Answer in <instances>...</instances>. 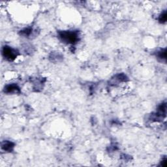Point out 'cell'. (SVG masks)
<instances>
[{"instance_id": "6", "label": "cell", "mask_w": 167, "mask_h": 167, "mask_svg": "<svg viewBox=\"0 0 167 167\" xmlns=\"http://www.w3.org/2000/svg\"><path fill=\"white\" fill-rule=\"evenodd\" d=\"M15 144L10 141H5L1 144V148L6 152H11Z\"/></svg>"}, {"instance_id": "8", "label": "cell", "mask_w": 167, "mask_h": 167, "mask_svg": "<svg viewBox=\"0 0 167 167\" xmlns=\"http://www.w3.org/2000/svg\"><path fill=\"white\" fill-rule=\"evenodd\" d=\"M61 58H62V56L58 53H53L50 56V59L52 61H59Z\"/></svg>"}, {"instance_id": "7", "label": "cell", "mask_w": 167, "mask_h": 167, "mask_svg": "<svg viewBox=\"0 0 167 167\" xmlns=\"http://www.w3.org/2000/svg\"><path fill=\"white\" fill-rule=\"evenodd\" d=\"M157 56L159 59H160L161 61H166V49H164L158 51L157 53Z\"/></svg>"}, {"instance_id": "3", "label": "cell", "mask_w": 167, "mask_h": 167, "mask_svg": "<svg viewBox=\"0 0 167 167\" xmlns=\"http://www.w3.org/2000/svg\"><path fill=\"white\" fill-rule=\"evenodd\" d=\"M2 53L4 58L9 61H13L18 56L17 50L7 46H5L3 48Z\"/></svg>"}, {"instance_id": "5", "label": "cell", "mask_w": 167, "mask_h": 167, "mask_svg": "<svg viewBox=\"0 0 167 167\" xmlns=\"http://www.w3.org/2000/svg\"><path fill=\"white\" fill-rule=\"evenodd\" d=\"M127 80V77L124 74H118L112 78L111 79V84L115 85L116 84H119L120 82H125Z\"/></svg>"}, {"instance_id": "4", "label": "cell", "mask_w": 167, "mask_h": 167, "mask_svg": "<svg viewBox=\"0 0 167 167\" xmlns=\"http://www.w3.org/2000/svg\"><path fill=\"white\" fill-rule=\"evenodd\" d=\"M5 92L7 93H20V88L17 84H9L5 87Z\"/></svg>"}, {"instance_id": "1", "label": "cell", "mask_w": 167, "mask_h": 167, "mask_svg": "<svg viewBox=\"0 0 167 167\" xmlns=\"http://www.w3.org/2000/svg\"><path fill=\"white\" fill-rule=\"evenodd\" d=\"M61 41L67 44L74 45L79 41V33L75 31H61L58 32Z\"/></svg>"}, {"instance_id": "10", "label": "cell", "mask_w": 167, "mask_h": 167, "mask_svg": "<svg viewBox=\"0 0 167 167\" xmlns=\"http://www.w3.org/2000/svg\"><path fill=\"white\" fill-rule=\"evenodd\" d=\"M32 33V29L31 28H26L24 30H22L20 32V34L25 37H28L31 35Z\"/></svg>"}, {"instance_id": "2", "label": "cell", "mask_w": 167, "mask_h": 167, "mask_svg": "<svg viewBox=\"0 0 167 167\" xmlns=\"http://www.w3.org/2000/svg\"><path fill=\"white\" fill-rule=\"evenodd\" d=\"M166 103H164L161 104L158 107L157 112L152 115L151 119H152V120L156 121V122L163 120L164 118L166 117Z\"/></svg>"}, {"instance_id": "11", "label": "cell", "mask_w": 167, "mask_h": 167, "mask_svg": "<svg viewBox=\"0 0 167 167\" xmlns=\"http://www.w3.org/2000/svg\"><path fill=\"white\" fill-rule=\"evenodd\" d=\"M162 165L164 166H166V159L165 158V159H164L163 161H162Z\"/></svg>"}, {"instance_id": "9", "label": "cell", "mask_w": 167, "mask_h": 167, "mask_svg": "<svg viewBox=\"0 0 167 167\" xmlns=\"http://www.w3.org/2000/svg\"><path fill=\"white\" fill-rule=\"evenodd\" d=\"M166 19H167V14H166V11L165 10V11H163L160 15L159 17V21L161 23L163 24V23L166 22Z\"/></svg>"}]
</instances>
